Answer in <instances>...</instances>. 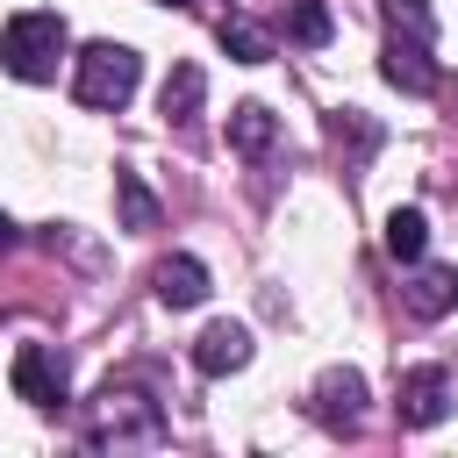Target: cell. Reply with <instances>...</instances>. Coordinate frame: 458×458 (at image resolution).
<instances>
[{
  "instance_id": "obj_6",
  "label": "cell",
  "mask_w": 458,
  "mask_h": 458,
  "mask_svg": "<svg viewBox=\"0 0 458 458\" xmlns=\"http://www.w3.org/2000/svg\"><path fill=\"white\" fill-rule=\"evenodd\" d=\"M379 72H386V79H394L401 93H429V86H437L429 43H422V36H401V29L386 36V50H379Z\"/></svg>"
},
{
  "instance_id": "obj_3",
  "label": "cell",
  "mask_w": 458,
  "mask_h": 458,
  "mask_svg": "<svg viewBox=\"0 0 458 458\" xmlns=\"http://www.w3.org/2000/svg\"><path fill=\"white\" fill-rule=\"evenodd\" d=\"M136 79H143V64H136L129 43H86V50L72 57V93H79L86 107H122V100L136 93Z\"/></svg>"
},
{
  "instance_id": "obj_7",
  "label": "cell",
  "mask_w": 458,
  "mask_h": 458,
  "mask_svg": "<svg viewBox=\"0 0 458 458\" xmlns=\"http://www.w3.org/2000/svg\"><path fill=\"white\" fill-rule=\"evenodd\" d=\"M236 365H250V329H243V322H208L200 344H193V372L222 379V372H236Z\"/></svg>"
},
{
  "instance_id": "obj_14",
  "label": "cell",
  "mask_w": 458,
  "mask_h": 458,
  "mask_svg": "<svg viewBox=\"0 0 458 458\" xmlns=\"http://www.w3.org/2000/svg\"><path fill=\"white\" fill-rule=\"evenodd\" d=\"M272 136H279V129H272V114H265L258 100L229 107V143H236V150H250V157H258V150H272Z\"/></svg>"
},
{
  "instance_id": "obj_15",
  "label": "cell",
  "mask_w": 458,
  "mask_h": 458,
  "mask_svg": "<svg viewBox=\"0 0 458 458\" xmlns=\"http://www.w3.org/2000/svg\"><path fill=\"white\" fill-rule=\"evenodd\" d=\"M114 208H122V229H157V200L136 172H114Z\"/></svg>"
},
{
  "instance_id": "obj_18",
  "label": "cell",
  "mask_w": 458,
  "mask_h": 458,
  "mask_svg": "<svg viewBox=\"0 0 458 458\" xmlns=\"http://www.w3.org/2000/svg\"><path fill=\"white\" fill-rule=\"evenodd\" d=\"M386 21L401 29V36H437V21H429V0H386Z\"/></svg>"
},
{
  "instance_id": "obj_16",
  "label": "cell",
  "mask_w": 458,
  "mask_h": 458,
  "mask_svg": "<svg viewBox=\"0 0 458 458\" xmlns=\"http://www.w3.org/2000/svg\"><path fill=\"white\" fill-rule=\"evenodd\" d=\"M286 43L322 50V43H329V7H322V0H286Z\"/></svg>"
},
{
  "instance_id": "obj_8",
  "label": "cell",
  "mask_w": 458,
  "mask_h": 458,
  "mask_svg": "<svg viewBox=\"0 0 458 458\" xmlns=\"http://www.w3.org/2000/svg\"><path fill=\"white\" fill-rule=\"evenodd\" d=\"M150 286H157V301L165 308H200L208 301V265L200 258H157V272H150Z\"/></svg>"
},
{
  "instance_id": "obj_2",
  "label": "cell",
  "mask_w": 458,
  "mask_h": 458,
  "mask_svg": "<svg viewBox=\"0 0 458 458\" xmlns=\"http://www.w3.org/2000/svg\"><path fill=\"white\" fill-rule=\"evenodd\" d=\"M165 437V415H157V401H143V394H129V386H100L93 394V408H86V444H157Z\"/></svg>"
},
{
  "instance_id": "obj_17",
  "label": "cell",
  "mask_w": 458,
  "mask_h": 458,
  "mask_svg": "<svg viewBox=\"0 0 458 458\" xmlns=\"http://www.w3.org/2000/svg\"><path fill=\"white\" fill-rule=\"evenodd\" d=\"M329 136H336V143H344L351 157H365V150H379V122H365L358 107H336V114H329Z\"/></svg>"
},
{
  "instance_id": "obj_4",
  "label": "cell",
  "mask_w": 458,
  "mask_h": 458,
  "mask_svg": "<svg viewBox=\"0 0 458 458\" xmlns=\"http://www.w3.org/2000/svg\"><path fill=\"white\" fill-rule=\"evenodd\" d=\"M14 394H21L29 408H57V401H64V358H57L50 344H21V351H14Z\"/></svg>"
},
{
  "instance_id": "obj_19",
  "label": "cell",
  "mask_w": 458,
  "mask_h": 458,
  "mask_svg": "<svg viewBox=\"0 0 458 458\" xmlns=\"http://www.w3.org/2000/svg\"><path fill=\"white\" fill-rule=\"evenodd\" d=\"M7 243H14V222H7V215H0V250H7Z\"/></svg>"
},
{
  "instance_id": "obj_12",
  "label": "cell",
  "mask_w": 458,
  "mask_h": 458,
  "mask_svg": "<svg viewBox=\"0 0 458 458\" xmlns=\"http://www.w3.org/2000/svg\"><path fill=\"white\" fill-rule=\"evenodd\" d=\"M200 93H208V72H200V64H172V79H165L157 107H165L172 122H186V114H200Z\"/></svg>"
},
{
  "instance_id": "obj_13",
  "label": "cell",
  "mask_w": 458,
  "mask_h": 458,
  "mask_svg": "<svg viewBox=\"0 0 458 458\" xmlns=\"http://www.w3.org/2000/svg\"><path fill=\"white\" fill-rule=\"evenodd\" d=\"M386 250H394L401 265H415V258L429 250V222H422V208H394V215H386Z\"/></svg>"
},
{
  "instance_id": "obj_9",
  "label": "cell",
  "mask_w": 458,
  "mask_h": 458,
  "mask_svg": "<svg viewBox=\"0 0 458 458\" xmlns=\"http://www.w3.org/2000/svg\"><path fill=\"white\" fill-rule=\"evenodd\" d=\"M451 308H458V265H422L415 286H408V315L437 322V315H451Z\"/></svg>"
},
{
  "instance_id": "obj_1",
  "label": "cell",
  "mask_w": 458,
  "mask_h": 458,
  "mask_svg": "<svg viewBox=\"0 0 458 458\" xmlns=\"http://www.w3.org/2000/svg\"><path fill=\"white\" fill-rule=\"evenodd\" d=\"M64 43H72L64 14H50V7H29V14H14V21L0 29V64H7L21 86H43V79H57V57H64Z\"/></svg>"
},
{
  "instance_id": "obj_10",
  "label": "cell",
  "mask_w": 458,
  "mask_h": 458,
  "mask_svg": "<svg viewBox=\"0 0 458 458\" xmlns=\"http://www.w3.org/2000/svg\"><path fill=\"white\" fill-rule=\"evenodd\" d=\"M358 408H365V379L358 372H322L315 379V415L322 422H358Z\"/></svg>"
},
{
  "instance_id": "obj_5",
  "label": "cell",
  "mask_w": 458,
  "mask_h": 458,
  "mask_svg": "<svg viewBox=\"0 0 458 458\" xmlns=\"http://www.w3.org/2000/svg\"><path fill=\"white\" fill-rule=\"evenodd\" d=\"M394 415H401V429H429V422H444V415H451V372H437V365L408 372Z\"/></svg>"
},
{
  "instance_id": "obj_11",
  "label": "cell",
  "mask_w": 458,
  "mask_h": 458,
  "mask_svg": "<svg viewBox=\"0 0 458 458\" xmlns=\"http://www.w3.org/2000/svg\"><path fill=\"white\" fill-rule=\"evenodd\" d=\"M215 36H222V50H229L236 64H265V57H272V36H265L250 14H222V29H215Z\"/></svg>"
}]
</instances>
